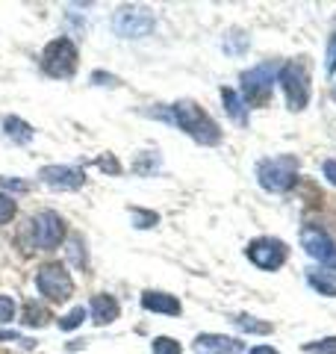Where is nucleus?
Here are the masks:
<instances>
[{"label":"nucleus","mask_w":336,"mask_h":354,"mask_svg":"<svg viewBox=\"0 0 336 354\" xmlns=\"http://www.w3.org/2000/svg\"><path fill=\"white\" fill-rule=\"evenodd\" d=\"M221 101H224V109H227V115L233 121H239V124H248V109H245L242 97L233 92V88H221Z\"/></svg>","instance_id":"2eb2a0df"},{"label":"nucleus","mask_w":336,"mask_h":354,"mask_svg":"<svg viewBox=\"0 0 336 354\" xmlns=\"http://www.w3.org/2000/svg\"><path fill=\"white\" fill-rule=\"evenodd\" d=\"M324 177H328V180L336 186V160H328V162H324Z\"/></svg>","instance_id":"c85d7f7f"},{"label":"nucleus","mask_w":336,"mask_h":354,"mask_svg":"<svg viewBox=\"0 0 336 354\" xmlns=\"http://www.w3.org/2000/svg\"><path fill=\"white\" fill-rule=\"evenodd\" d=\"M153 354H183L180 351V342L171 339V337H156L153 339Z\"/></svg>","instance_id":"aec40b11"},{"label":"nucleus","mask_w":336,"mask_h":354,"mask_svg":"<svg viewBox=\"0 0 336 354\" xmlns=\"http://www.w3.org/2000/svg\"><path fill=\"white\" fill-rule=\"evenodd\" d=\"M274 88V68L272 65H256L242 74V92L248 104H265Z\"/></svg>","instance_id":"1a4fd4ad"},{"label":"nucleus","mask_w":336,"mask_h":354,"mask_svg":"<svg viewBox=\"0 0 336 354\" xmlns=\"http://www.w3.org/2000/svg\"><path fill=\"white\" fill-rule=\"evenodd\" d=\"M233 322H236V328L245 330V334H272V325H268V322H256L254 316H236Z\"/></svg>","instance_id":"a211bd4d"},{"label":"nucleus","mask_w":336,"mask_h":354,"mask_svg":"<svg viewBox=\"0 0 336 354\" xmlns=\"http://www.w3.org/2000/svg\"><path fill=\"white\" fill-rule=\"evenodd\" d=\"M304 351H307V354H336V337L319 339V342H307Z\"/></svg>","instance_id":"412c9836"},{"label":"nucleus","mask_w":336,"mask_h":354,"mask_svg":"<svg viewBox=\"0 0 336 354\" xmlns=\"http://www.w3.org/2000/svg\"><path fill=\"white\" fill-rule=\"evenodd\" d=\"M198 348H204L209 354H242L245 346L233 337H224V334H200L198 337Z\"/></svg>","instance_id":"f8f14e48"},{"label":"nucleus","mask_w":336,"mask_h":354,"mask_svg":"<svg viewBox=\"0 0 336 354\" xmlns=\"http://www.w3.org/2000/svg\"><path fill=\"white\" fill-rule=\"evenodd\" d=\"M36 286L44 298H50V301H68L71 292H74V281L65 266L59 263H48L41 266V272L36 274Z\"/></svg>","instance_id":"7ed1b4c3"},{"label":"nucleus","mask_w":336,"mask_h":354,"mask_svg":"<svg viewBox=\"0 0 336 354\" xmlns=\"http://www.w3.org/2000/svg\"><path fill=\"white\" fill-rule=\"evenodd\" d=\"M30 225H32V239H36V245L44 248V251L56 248L65 239V218L59 213H53V209L39 213Z\"/></svg>","instance_id":"6e6552de"},{"label":"nucleus","mask_w":336,"mask_h":354,"mask_svg":"<svg viewBox=\"0 0 336 354\" xmlns=\"http://www.w3.org/2000/svg\"><path fill=\"white\" fill-rule=\"evenodd\" d=\"M80 248H83V245H80V239H71V257H74L77 266H83V263H86V257H80Z\"/></svg>","instance_id":"cd10ccee"},{"label":"nucleus","mask_w":336,"mask_h":354,"mask_svg":"<svg viewBox=\"0 0 336 354\" xmlns=\"http://www.w3.org/2000/svg\"><path fill=\"white\" fill-rule=\"evenodd\" d=\"M3 133H6V139L18 142V145H27L36 130H32L27 121H21V118H6V121H3Z\"/></svg>","instance_id":"dca6fc26"},{"label":"nucleus","mask_w":336,"mask_h":354,"mask_svg":"<svg viewBox=\"0 0 336 354\" xmlns=\"http://www.w3.org/2000/svg\"><path fill=\"white\" fill-rule=\"evenodd\" d=\"M333 101H336V86H333Z\"/></svg>","instance_id":"2f4dec72"},{"label":"nucleus","mask_w":336,"mask_h":354,"mask_svg":"<svg viewBox=\"0 0 336 354\" xmlns=\"http://www.w3.org/2000/svg\"><path fill=\"white\" fill-rule=\"evenodd\" d=\"M310 286H316V290L324 292V295H336V283H330L328 278H321V274H316V272L310 274Z\"/></svg>","instance_id":"b1692460"},{"label":"nucleus","mask_w":336,"mask_h":354,"mask_svg":"<svg viewBox=\"0 0 336 354\" xmlns=\"http://www.w3.org/2000/svg\"><path fill=\"white\" fill-rule=\"evenodd\" d=\"M92 319L97 325H109L118 319V301L112 295H95L92 298Z\"/></svg>","instance_id":"4468645a"},{"label":"nucleus","mask_w":336,"mask_h":354,"mask_svg":"<svg viewBox=\"0 0 336 354\" xmlns=\"http://www.w3.org/2000/svg\"><path fill=\"white\" fill-rule=\"evenodd\" d=\"M251 354H277V351H274V348H265V346H260V348H254Z\"/></svg>","instance_id":"7c9ffc66"},{"label":"nucleus","mask_w":336,"mask_h":354,"mask_svg":"<svg viewBox=\"0 0 336 354\" xmlns=\"http://www.w3.org/2000/svg\"><path fill=\"white\" fill-rule=\"evenodd\" d=\"M41 65L50 77H71L77 68V48L71 39H53L41 53Z\"/></svg>","instance_id":"39448f33"},{"label":"nucleus","mask_w":336,"mask_h":354,"mask_svg":"<svg viewBox=\"0 0 336 354\" xmlns=\"http://www.w3.org/2000/svg\"><path fill=\"white\" fill-rule=\"evenodd\" d=\"M248 257L254 266H260V269L274 272L286 260V245L280 239H254L248 245Z\"/></svg>","instance_id":"9d476101"},{"label":"nucleus","mask_w":336,"mask_h":354,"mask_svg":"<svg viewBox=\"0 0 336 354\" xmlns=\"http://www.w3.org/2000/svg\"><path fill=\"white\" fill-rule=\"evenodd\" d=\"M86 316H88V310H86V307H74L71 313H65V316L59 319V328H62V330H74V328H80Z\"/></svg>","instance_id":"6ab92c4d"},{"label":"nucleus","mask_w":336,"mask_h":354,"mask_svg":"<svg viewBox=\"0 0 336 354\" xmlns=\"http://www.w3.org/2000/svg\"><path fill=\"white\" fill-rule=\"evenodd\" d=\"M48 319H50L48 307H41V304H36V301H27V307H24V325L41 328V325H48Z\"/></svg>","instance_id":"f3484780"},{"label":"nucleus","mask_w":336,"mask_h":354,"mask_svg":"<svg viewBox=\"0 0 336 354\" xmlns=\"http://www.w3.org/2000/svg\"><path fill=\"white\" fill-rule=\"evenodd\" d=\"M171 121L180 130H186L195 142H200V145H216V142L221 139L218 124L200 106H195L192 101H177L171 106Z\"/></svg>","instance_id":"f257e3e1"},{"label":"nucleus","mask_w":336,"mask_h":354,"mask_svg":"<svg viewBox=\"0 0 336 354\" xmlns=\"http://www.w3.org/2000/svg\"><path fill=\"white\" fill-rule=\"evenodd\" d=\"M153 27H156L153 15L148 9H139V6H124L115 12V18H112V30H115L121 39H144L153 32Z\"/></svg>","instance_id":"20e7f679"},{"label":"nucleus","mask_w":336,"mask_h":354,"mask_svg":"<svg viewBox=\"0 0 336 354\" xmlns=\"http://www.w3.org/2000/svg\"><path fill=\"white\" fill-rule=\"evenodd\" d=\"M280 86L286 92V101L292 109H304L310 101V77L304 62H286L280 68Z\"/></svg>","instance_id":"423d86ee"},{"label":"nucleus","mask_w":336,"mask_h":354,"mask_svg":"<svg viewBox=\"0 0 336 354\" xmlns=\"http://www.w3.org/2000/svg\"><path fill=\"white\" fill-rule=\"evenodd\" d=\"M39 177L50 189H80L86 180V174L80 169H74V165H44Z\"/></svg>","instance_id":"9b49d317"},{"label":"nucleus","mask_w":336,"mask_h":354,"mask_svg":"<svg viewBox=\"0 0 336 354\" xmlns=\"http://www.w3.org/2000/svg\"><path fill=\"white\" fill-rule=\"evenodd\" d=\"M97 169H100V171H109V174H118V171H121V165H118V160L112 157V153H106V157H100V160H97Z\"/></svg>","instance_id":"a878e982"},{"label":"nucleus","mask_w":336,"mask_h":354,"mask_svg":"<svg viewBox=\"0 0 336 354\" xmlns=\"http://www.w3.org/2000/svg\"><path fill=\"white\" fill-rule=\"evenodd\" d=\"M133 221H136V227H153L156 221H160V216L156 213H142V209H130Z\"/></svg>","instance_id":"5701e85b"},{"label":"nucleus","mask_w":336,"mask_h":354,"mask_svg":"<svg viewBox=\"0 0 336 354\" xmlns=\"http://www.w3.org/2000/svg\"><path fill=\"white\" fill-rule=\"evenodd\" d=\"M301 245H304V251L310 254L312 260H319L324 269L336 272V242L324 234L321 227L307 225L304 230H301Z\"/></svg>","instance_id":"0eeeda50"},{"label":"nucleus","mask_w":336,"mask_h":354,"mask_svg":"<svg viewBox=\"0 0 336 354\" xmlns=\"http://www.w3.org/2000/svg\"><path fill=\"white\" fill-rule=\"evenodd\" d=\"M15 319V301L9 295H0V322H12Z\"/></svg>","instance_id":"393cba45"},{"label":"nucleus","mask_w":336,"mask_h":354,"mask_svg":"<svg viewBox=\"0 0 336 354\" xmlns=\"http://www.w3.org/2000/svg\"><path fill=\"white\" fill-rule=\"evenodd\" d=\"M142 307L151 310V313H165V316H177L180 313V301L168 292H144L142 295Z\"/></svg>","instance_id":"ddd939ff"},{"label":"nucleus","mask_w":336,"mask_h":354,"mask_svg":"<svg viewBox=\"0 0 336 354\" xmlns=\"http://www.w3.org/2000/svg\"><path fill=\"white\" fill-rule=\"evenodd\" d=\"M324 68H328V74L336 71V32H333L330 41H328V62H324Z\"/></svg>","instance_id":"bb28decb"},{"label":"nucleus","mask_w":336,"mask_h":354,"mask_svg":"<svg viewBox=\"0 0 336 354\" xmlns=\"http://www.w3.org/2000/svg\"><path fill=\"white\" fill-rule=\"evenodd\" d=\"M0 183L9 186V189H18V192H24V189H27V186L21 183V180H9V177H0Z\"/></svg>","instance_id":"c756f323"},{"label":"nucleus","mask_w":336,"mask_h":354,"mask_svg":"<svg viewBox=\"0 0 336 354\" xmlns=\"http://www.w3.org/2000/svg\"><path fill=\"white\" fill-rule=\"evenodd\" d=\"M256 177H260V186L268 192H286L292 189L295 177H298V160L292 153H280V157L263 160L256 165Z\"/></svg>","instance_id":"f03ea898"},{"label":"nucleus","mask_w":336,"mask_h":354,"mask_svg":"<svg viewBox=\"0 0 336 354\" xmlns=\"http://www.w3.org/2000/svg\"><path fill=\"white\" fill-rule=\"evenodd\" d=\"M12 216H15V198L0 192V225H6Z\"/></svg>","instance_id":"4be33fe9"}]
</instances>
